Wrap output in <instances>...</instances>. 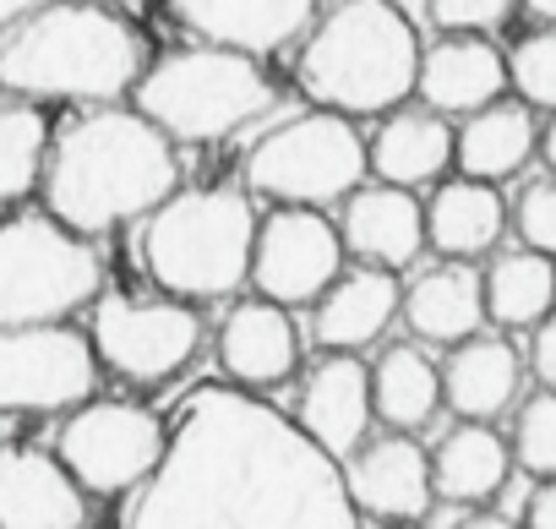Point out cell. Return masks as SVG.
<instances>
[{
    "mask_svg": "<svg viewBox=\"0 0 556 529\" xmlns=\"http://www.w3.org/2000/svg\"><path fill=\"white\" fill-rule=\"evenodd\" d=\"M121 518L137 529H350L361 507L344 464L295 415L224 377L180 404L159 469Z\"/></svg>",
    "mask_w": 556,
    "mask_h": 529,
    "instance_id": "1",
    "label": "cell"
},
{
    "mask_svg": "<svg viewBox=\"0 0 556 529\" xmlns=\"http://www.w3.org/2000/svg\"><path fill=\"white\" fill-rule=\"evenodd\" d=\"M175 137L137 104H83L45 153V207L83 235L142 224L164 197L180 191Z\"/></svg>",
    "mask_w": 556,
    "mask_h": 529,
    "instance_id": "2",
    "label": "cell"
},
{
    "mask_svg": "<svg viewBox=\"0 0 556 529\" xmlns=\"http://www.w3.org/2000/svg\"><path fill=\"white\" fill-rule=\"evenodd\" d=\"M148 72L142 39L104 0H45L0 34V88L34 104H121Z\"/></svg>",
    "mask_w": 556,
    "mask_h": 529,
    "instance_id": "3",
    "label": "cell"
},
{
    "mask_svg": "<svg viewBox=\"0 0 556 529\" xmlns=\"http://www.w3.org/2000/svg\"><path fill=\"white\" fill-rule=\"evenodd\" d=\"M420 34L399 12V0H328L317 23L295 45V83L312 104L344 115H388L415 99Z\"/></svg>",
    "mask_w": 556,
    "mask_h": 529,
    "instance_id": "4",
    "label": "cell"
},
{
    "mask_svg": "<svg viewBox=\"0 0 556 529\" xmlns=\"http://www.w3.org/2000/svg\"><path fill=\"white\" fill-rule=\"evenodd\" d=\"M256 207L245 186H191L142 218V274L175 301H229L251 285Z\"/></svg>",
    "mask_w": 556,
    "mask_h": 529,
    "instance_id": "5",
    "label": "cell"
},
{
    "mask_svg": "<svg viewBox=\"0 0 556 529\" xmlns=\"http://www.w3.org/2000/svg\"><path fill=\"white\" fill-rule=\"evenodd\" d=\"M131 104L153 126H164L180 148H213V142L278 115V88L256 55L197 39L191 50L159 55L137 77Z\"/></svg>",
    "mask_w": 556,
    "mask_h": 529,
    "instance_id": "6",
    "label": "cell"
},
{
    "mask_svg": "<svg viewBox=\"0 0 556 529\" xmlns=\"http://www.w3.org/2000/svg\"><path fill=\"white\" fill-rule=\"evenodd\" d=\"M245 191L290 207H339L361 180H371L366 137L344 110H290L267 115L245 142Z\"/></svg>",
    "mask_w": 556,
    "mask_h": 529,
    "instance_id": "7",
    "label": "cell"
},
{
    "mask_svg": "<svg viewBox=\"0 0 556 529\" xmlns=\"http://www.w3.org/2000/svg\"><path fill=\"white\" fill-rule=\"evenodd\" d=\"M99 290L104 262L93 235L72 229L50 207L0 218V328L72 323L99 301Z\"/></svg>",
    "mask_w": 556,
    "mask_h": 529,
    "instance_id": "8",
    "label": "cell"
},
{
    "mask_svg": "<svg viewBox=\"0 0 556 529\" xmlns=\"http://www.w3.org/2000/svg\"><path fill=\"white\" fill-rule=\"evenodd\" d=\"M88 339H93L104 371H115L137 388H153L197 361L202 317L191 301H175V295L142 301V295L99 290V301L88 306Z\"/></svg>",
    "mask_w": 556,
    "mask_h": 529,
    "instance_id": "9",
    "label": "cell"
},
{
    "mask_svg": "<svg viewBox=\"0 0 556 529\" xmlns=\"http://www.w3.org/2000/svg\"><path fill=\"white\" fill-rule=\"evenodd\" d=\"M169 426L126 399H88L66 410L55 453L88 486V496H131L164 458Z\"/></svg>",
    "mask_w": 556,
    "mask_h": 529,
    "instance_id": "10",
    "label": "cell"
},
{
    "mask_svg": "<svg viewBox=\"0 0 556 529\" xmlns=\"http://www.w3.org/2000/svg\"><path fill=\"white\" fill-rule=\"evenodd\" d=\"M99 350L72 323L0 328V415H66L99 388Z\"/></svg>",
    "mask_w": 556,
    "mask_h": 529,
    "instance_id": "11",
    "label": "cell"
},
{
    "mask_svg": "<svg viewBox=\"0 0 556 529\" xmlns=\"http://www.w3.org/2000/svg\"><path fill=\"white\" fill-rule=\"evenodd\" d=\"M344 229L328 218V207H290L273 202V213L256 224V256H251V290L295 306H312L339 274H344Z\"/></svg>",
    "mask_w": 556,
    "mask_h": 529,
    "instance_id": "12",
    "label": "cell"
},
{
    "mask_svg": "<svg viewBox=\"0 0 556 529\" xmlns=\"http://www.w3.org/2000/svg\"><path fill=\"white\" fill-rule=\"evenodd\" d=\"M339 464L366 524H426L437 502V475H431V448L415 431L382 426Z\"/></svg>",
    "mask_w": 556,
    "mask_h": 529,
    "instance_id": "13",
    "label": "cell"
},
{
    "mask_svg": "<svg viewBox=\"0 0 556 529\" xmlns=\"http://www.w3.org/2000/svg\"><path fill=\"white\" fill-rule=\"evenodd\" d=\"M295 420L317 448L333 458H350L371 431H377V393H371V366L355 350H323V361L301 377L295 393Z\"/></svg>",
    "mask_w": 556,
    "mask_h": 529,
    "instance_id": "14",
    "label": "cell"
},
{
    "mask_svg": "<svg viewBox=\"0 0 556 529\" xmlns=\"http://www.w3.org/2000/svg\"><path fill=\"white\" fill-rule=\"evenodd\" d=\"M169 17L202 39L240 55H285L317 23V0H169Z\"/></svg>",
    "mask_w": 556,
    "mask_h": 529,
    "instance_id": "15",
    "label": "cell"
},
{
    "mask_svg": "<svg viewBox=\"0 0 556 529\" xmlns=\"http://www.w3.org/2000/svg\"><path fill=\"white\" fill-rule=\"evenodd\" d=\"M218 366L229 382L240 388H285L295 371H301V328L290 317L285 301L273 295H240L224 323H218Z\"/></svg>",
    "mask_w": 556,
    "mask_h": 529,
    "instance_id": "16",
    "label": "cell"
},
{
    "mask_svg": "<svg viewBox=\"0 0 556 529\" xmlns=\"http://www.w3.org/2000/svg\"><path fill=\"white\" fill-rule=\"evenodd\" d=\"M339 229L355 262H377V268H415L420 251L431 245L426 235V197L393 180H361L344 202H339Z\"/></svg>",
    "mask_w": 556,
    "mask_h": 529,
    "instance_id": "17",
    "label": "cell"
},
{
    "mask_svg": "<svg viewBox=\"0 0 556 529\" xmlns=\"http://www.w3.org/2000/svg\"><path fill=\"white\" fill-rule=\"evenodd\" d=\"M88 486L45 448H0V529H83Z\"/></svg>",
    "mask_w": 556,
    "mask_h": 529,
    "instance_id": "18",
    "label": "cell"
},
{
    "mask_svg": "<svg viewBox=\"0 0 556 529\" xmlns=\"http://www.w3.org/2000/svg\"><path fill=\"white\" fill-rule=\"evenodd\" d=\"M366 164L377 180L431 191L447 169H458V126H453V115H442L420 99L393 104L388 115H377V131L366 137Z\"/></svg>",
    "mask_w": 556,
    "mask_h": 529,
    "instance_id": "19",
    "label": "cell"
},
{
    "mask_svg": "<svg viewBox=\"0 0 556 529\" xmlns=\"http://www.w3.org/2000/svg\"><path fill=\"white\" fill-rule=\"evenodd\" d=\"M529 377V355L507 339V328H480L442 355V399L464 420H496L518 410Z\"/></svg>",
    "mask_w": 556,
    "mask_h": 529,
    "instance_id": "20",
    "label": "cell"
},
{
    "mask_svg": "<svg viewBox=\"0 0 556 529\" xmlns=\"http://www.w3.org/2000/svg\"><path fill=\"white\" fill-rule=\"evenodd\" d=\"M393 323H404V285L393 268L355 262L312 301V344L317 350H371Z\"/></svg>",
    "mask_w": 556,
    "mask_h": 529,
    "instance_id": "21",
    "label": "cell"
},
{
    "mask_svg": "<svg viewBox=\"0 0 556 529\" xmlns=\"http://www.w3.org/2000/svg\"><path fill=\"white\" fill-rule=\"evenodd\" d=\"M513 93L507 77V55L485 39V34H442L437 45L420 50V77H415V99L464 121L496 99Z\"/></svg>",
    "mask_w": 556,
    "mask_h": 529,
    "instance_id": "22",
    "label": "cell"
},
{
    "mask_svg": "<svg viewBox=\"0 0 556 529\" xmlns=\"http://www.w3.org/2000/svg\"><path fill=\"white\" fill-rule=\"evenodd\" d=\"M404 328L420 344H458L480 328H491L485 312V268L464 256H437L404 285Z\"/></svg>",
    "mask_w": 556,
    "mask_h": 529,
    "instance_id": "23",
    "label": "cell"
},
{
    "mask_svg": "<svg viewBox=\"0 0 556 529\" xmlns=\"http://www.w3.org/2000/svg\"><path fill=\"white\" fill-rule=\"evenodd\" d=\"M507 229H513V202L496 191V180L458 169V175H442L426 197V235L437 256L485 262Z\"/></svg>",
    "mask_w": 556,
    "mask_h": 529,
    "instance_id": "24",
    "label": "cell"
},
{
    "mask_svg": "<svg viewBox=\"0 0 556 529\" xmlns=\"http://www.w3.org/2000/svg\"><path fill=\"white\" fill-rule=\"evenodd\" d=\"M518 458L513 442L496 431V420H464L447 426L431 448V475L442 502H496L513 480Z\"/></svg>",
    "mask_w": 556,
    "mask_h": 529,
    "instance_id": "25",
    "label": "cell"
},
{
    "mask_svg": "<svg viewBox=\"0 0 556 529\" xmlns=\"http://www.w3.org/2000/svg\"><path fill=\"white\" fill-rule=\"evenodd\" d=\"M529 159H540V126L523 99H496L458 121V169L480 180H513Z\"/></svg>",
    "mask_w": 556,
    "mask_h": 529,
    "instance_id": "26",
    "label": "cell"
},
{
    "mask_svg": "<svg viewBox=\"0 0 556 529\" xmlns=\"http://www.w3.org/2000/svg\"><path fill=\"white\" fill-rule=\"evenodd\" d=\"M485 312L491 328L507 333H529L556 312V256L534 251V245H513V251H491L485 262Z\"/></svg>",
    "mask_w": 556,
    "mask_h": 529,
    "instance_id": "27",
    "label": "cell"
},
{
    "mask_svg": "<svg viewBox=\"0 0 556 529\" xmlns=\"http://www.w3.org/2000/svg\"><path fill=\"white\" fill-rule=\"evenodd\" d=\"M371 393H377V426L393 431H426L442 399V361L426 355V344H388L371 361Z\"/></svg>",
    "mask_w": 556,
    "mask_h": 529,
    "instance_id": "28",
    "label": "cell"
},
{
    "mask_svg": "<svg viewBox=\"0 0 556 529\" xmlns=\"http://www.w3.org/2000/svg\"><path fill=\"white\" fill-rule=\"evenodd\" d=\"M50 121L39 115L34 99L0 104V213L23 202L45 180V153H50Z\"/></svg>",
    "mask_w": 556,
    "mask_h": 529,
    "instance_id": "29",
    "label": "cell"
},
{
    "mask_svg": "<svg viewBox=\"0 0 556 529\" xmlns=\"http://www.w3.org/2000/svg\"><path fill=\"white\" fill-rule=\"evenodd\" d=\"M507 442H513V458H518L523 475H534V480L540 475H556V393L551 388L518 399Z\"/></svg>",
    "mask_w": 556,
    "mask_h": 529,
    "instance_id": "30",
    "label": "cell"
},
{
    "mask_svg": "<svg viewBox=\"0 0 556 529\" xmlns=\"http://www.w3.org/2000/svg\"><path fill=\"white\" fill-rule=\"evenodd\" d=\"M507 77H513V99H523L529 110H556V23H540L529 39L513 45L507 55Z\"/></svg>",
    "mask_w": 556,
    "mask_h": 529,
    "instance_id": "31",
    "label": "cell"
},
{
    "mask_svg": "<svg viewBox=\"0 0 556 529\" xmlns=\"http://www.w3.org/2000/svg\"><path fill=\"white\" fill-rule=\"evenodd\" d=\"M513 235L523 245L556 256V175H540L513 197Z\"/></svg>",
    "mask_w": 556,
    "mask_h": 529,
    "instance_id": "32",
    "label": "cell"
},
{
    "mask_svg": "<svg viewBox=\"0 0 556 529\" xmlns=\"http://www.w3.org/2000/svg\"><path fill=\"white\" fill-rule=\"evenodd\" d=\"M518 0H426V12L442 34H496L513 17Z\"/></svg>",
    "mask_w": 556,
    "mask_h": 529,
    "instance_id": "33",
    "label": "cell"
},
{
    "mask_svg": "<svg viewBox=\"0 0 556 529\" xmlns=\"http://www.w3.org/2000/svg\"><path fill=\"white\" fill-rule=\"evenodd\" d=\"M523 355H529V377L556 393V312H551L540 328H529V350H523Z\"/></svg>",
    "mask_w": 556,
    "mask_h": 529,
    "instance_id": "34",
    "label": "cell"
},
{
    "mask_svg": "<svg viewBox=\"0 0 556 529\" xmlns=\"http://www.w3.org/2000/svg\"><path fill=\"white\" fill-rule=\"evenodd\" d=\"M523 524L529 529H556V475H540L529 502H523Z\"/></svg>",
    "mask_w": 556,
    "mask_h": 529,
    "instance_id": "35",
    "label": "cell"
},
{
    "mask_svg": "<svg viewBox=\"0 0 556 529\" xmlns=\"http://www.w3.org/2000/svg\"><path fill=\"white\" fill-rule=\"evenodd\" d=\"M540 164H545V175H556V110L540 126Z\"/></svg>",
    "mask_w": 556,
    "mask_h": 529,
    "instance_id": "36",
    "label": "cell"
},
{
    "mask_svg": "<svg viewBox=\"0 0 556 529\" xmlns=\"http://www.w3.org/2000/svg\"><path fill=\"white\" fill-rule=\"evenodd\" d=\"M34 7H45V0H0V34H7L17 17H28Z\"/></svg>",
    "mask_w": 556,
    "mask_h": 529,
    "instance_id": "37",
    "label": "cell"
},
{
    "mask_svg": "<svg viewBox=\"0 0 556 529\" xmlns=\"http://www.w3.org/2000/svg\"><path fill=\"white\" fill-rule=\"evenodd\" d=\"M518 7H523L534 23H556V0H518Z\"/></svg>",
    "mask_w": 556,
    "mask_h": 529,
    "instance_id": "38",
    "label": "cell"
},
{
    "mask_svg": "<svg viewBox=\"0 0 556 529\" xmlns=\"http://www.w3.org/2000/svg\"><path fill=\"white\" fill-rule=\"evenodd\" d=\"M104 7H121L126 12V7H142V0H104Z\"/></svg>",
    "mask_w": 556,
    "mask_h": 529,
    "instance_id": "39",
    "label": "cell"
}]
</instances>
